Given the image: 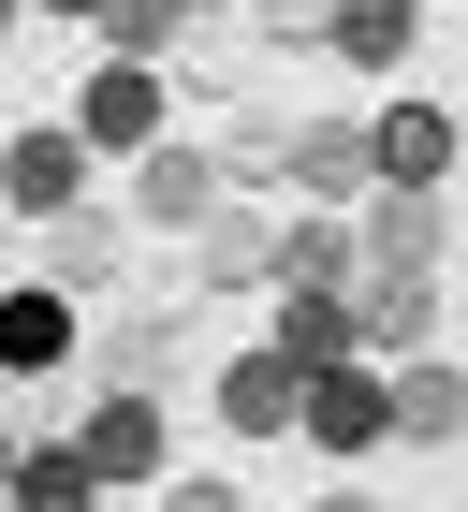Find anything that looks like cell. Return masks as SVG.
<instances>
[{
    "instance_id": "1",
    "label": "cell",
    "mask_w": 468,
    "mask_h": 512,
    "mask_svg": "<svg viewBox=\"0 0 468 512\" xmlns=\"http://www.w3.org/2000/svg\"><path fill=\"white\" fill-rule=\"evenodd\" d=\"M293 425H322L337 454H366V439H381L395 410H381V381H366V366H308V395H293Z\"/></svg>"
},
{
    "instance_id": "2",
    "label": "cell",
    "mask_w": 468,
    "mask_h": 512,
    "mask_svg": "<svg viewBox=\"0 0 468 512\" xmlns=\"http://www.w3.org/2000/svg\"><path fill=\"white\" fill-rule=\"evenodd\" d=\"M366 161H381L395 191H439V161H454V118H439V103H395V118L366 132Z\"/></svg>"
},
{
    "instance_id": "3",
    "label": "cell",
    "mask_w": 468,
    "mask_h": 512,
    "mask_svg": "<svg viewBox=\"0 0 468 512\" xmlns=\"http://www.w3.org/2000/svg\"><path fill=\"white\" fill-rule=\"evenodd\" d=\"M74 454H88V483H132V469H161V410H147V395H117V410L74 439Z\"/></svg>"
},
{
    "instance_id": "4",
    "label": "cell",
    "mask_w": 468,
    "mask_h": 512,
    "mask_svg": "<svg viewBox=\"0 0 468 512\" xmlns=\"http://www.w3.org/2000/svg\"><path fill=\"white\" fill-rule=\"evenodd\" d=\"M293 395H308V366H293V352H249L220 381V410H234V425H293Z\"/></svg>"
},
{
    "instance_id": "5",
    "label": "cell",
    "mask_w": 468,
    "mask_h": 512,
    "mask_svg": "<svg viewBox=\"0 0 468 512\" xmlns=\"http://www.w3.org/2000/svg\"><path fill=\"white\" fill-rule=\"evenodd\" d=\"M161 118V88H147V59H103V74H88V132H103V147H132V132Z\"/></svg>"
},
{
    "instance_id": "6",
    "label": "cell",
    "mask_w": 468,
    "mask_h": 512,
    "mask_svg": "<svg viewBox=\"0 0 468 512\" xmlns=\"http://www.w3.org/2000/svg\"><path fill=\"white\" fill-rule=\"evenodd\" d=\"M59 337H74L59 293H15V308H0V366H59Z\"/></svg>"
},
{
    "instance_id": "7",
    "label": "cell",
    "mask_w": 468,
    "mask_h": 512,
    "mask_svg": "<svg viewBox=\"0 0 468 512\" xmlns=\"http://www.w3.org/2000/svg\"><path fill=\"white\" fill-rule=\"evenodd\" d=\"M293 366H351V293H293V337H278Z\"/></svg>"
},
{
    "instance_id": "8",
    "label": "cell",
    "mask_w": 468,
    "mask_h": 512,
    "mask_svg": "<svg viewBox=\"0 0 468 512\" xmlns=\"http://www.w3.org/2000/svg\"><path fill=\"white\" fill-rule=\"evenodd\" d=\"M15 512H103L88 454H30V469H15Z\"/></svg>"
},
{
    "instance_id": "9",
    "label": "cell",
    "mask_w": 468,
    "mask_h": 512,
    "mask_svg": "<svg viewBox=\"0 0 468 512\" xmlns=\"http://www.w3.org/2000/svg\"><path fill=\"white\" fill-rule=\"evenodd\" d=\"M366 337H425V264H381V278H366Z\"/></svg>"
},
{
    "instance_id": "10",
    "label": "cell",
    "mask_w": 468,
    "mask_h": 512,
    "mask_svg": "<svg viewBox=\"0 0 468 512\" xmlns=\"http://www.w3.org/2000/svg\"><path fill=\"white\" fill-rule=\"evenodd\" d=\"M425 30V15H410V0H337V44L351 59H395V44Z\"/></svg>"
},
{
    "instance_id": "11",
    "label": "cell",
    "mask_w": 468,
    "mask_h": 512,
    "mask_svg": "<svg viewBox=\"0 0 468 512\" xmlns=\"http://www.w3.org/2000/svg\"><path fill=\"white\" fill-rule=\"evenodd\" d=\"M0 176H15V205H74V147H15Z\"/></svg>"
},
{
    "instance_id": "12",
    "label": "cell",
    "mask_w": 468,
    "mask_h": 512,
    "mask_svg": "<svg viewBox=\"0 0 468 512\" xmlns=\"http://www.w3.org/2000/svg\"><path fill=\"white\" fill-rule=\"evenodd\" d=\"M147 205H161V220H205V161L161 147V161H147Z\"/></svg>"
},
{
    "instance_id": "13",
    "label": "cell",
    "mask_w": 468,
    "mask_h": 512,
    "mask_svg": "<svg viewBox=\"0 0 468 512\" xmlns=\"http://www.w3.org/2000/svg\"><path fill=\"white\" fill-rule=\"evenodd\" d=\"M88 15H103V30H117V59H132V44H161V30H176V0H88Z\"/></svg>"
},
{
    "instance_id": "14",
    "label": "cell",
    "mask_w": 468,
    "mask_h": 512,
    "mask_svg": "<svg viewBox=\"0 0 468 512\" xmlns=\"http://www.w3.org/2000/svg\"><path fill=\"white\" fill-rule=\"evenodd\" d=\"M337 512H366V498H337Z\"/></svg>"
},
{
    "instance_id": "15",
    "label": "cell",
    "mask_w": 468,
    "mask_h": 512,
    "mask_svg": "<svg viewBox=\"0 0 468 512\" xmlns=\"http://www.w3.org/2000/svg\"><path fill=\"white\" fill-rule=\"evenodd\" d=\"M0 15H15V0H0Z\"/></svg>"
},
{
    "instance_id": "16",
    "label": "cell",
    "mask_w": 468,
    "mask_h": 512,
    "mask_svg": "<svg viewBox=\"0 0 468 512\" xmlns=\"http://www.w3.org/2000/svg\"><path fill=\"white\" fill-rule=\"evenodd\" d=\"M0 512H15V498H0Z\"/></svg>"
},
{
    "instance_id": "17",
    "label": "cell",
    "mask_w": 468,
    "mask_h": 512,
    "mask_svg": "<svg viewBox=\"0 0 468 512\" xmlns=\"http://www.w3.org/2000/svg\"><path fill=\"white\" fill-rule=\"evenodd\" d=\"M74 15H88V0H74Z\"/></svg>"
},
{
    "instance_id": "18",
    "label": "cell",
    "mask_w": 468,
    "mask_h": 512,
    "mask_svg": "<svg viewBox=\"0 0 468 512\" xmlns=\"http://www.w3.org/2000/svg\"><path fill=\"white\" fill-rule=\"evenodd\" d=\"M0 483H15V469H0Z\"/></svg>"
}]
</instances>
